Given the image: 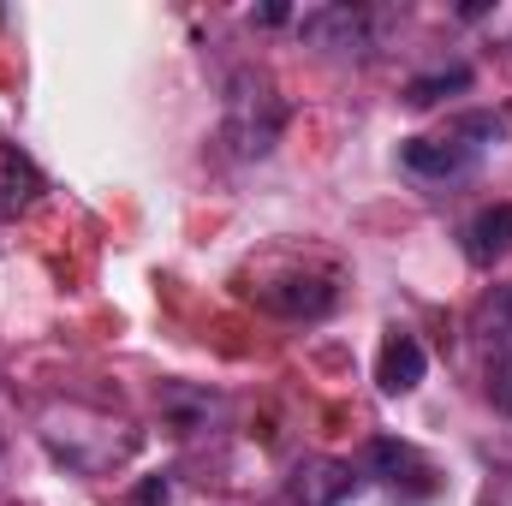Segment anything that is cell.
<instances>
[{"mask_svg":"<svg viewBox=\"0 0 512 506\" xmlns=\"http://www.w3.org/2000/svg\"><path fill=\"white\" fill-rule=\"evenodd\" d=\"M280 131H286V96L274 90V78H262L251 66L233 72L227 78V120H221L227 149L239 161H262V155H274Z\"/></svg>","mask_w":512,"mask_h":506,"instance_id":"1","label":"cell"},{"mask_svg":"<svg viewBox=\"0 0 512 506\" xmlns=\"http://www.w3.org/2000/svg\"><path fill=\"white\" fill-rule=\"evenodd\" d=\"M370 459V477H382L393 495H435V465L411 447V441H393V435H376L364 447Z\"/></svg>","mask_w":512,"mask_h":506,"instance_id":"2","label":"cell"},{"mask_svg":"<svg viewBox=\"0 0 512 506\" xmlns=\"http://www.w3.org/2000/svg\"><path fill=\"white\" fill-rule=\"evenodd\" d=\"M298 36L310 48H334V54H352V48H370V12L364 6H310L298 18Z\"/></svg>","mask_w":512,"mask_h":506,"instance_id":"3","label":"cell"},{"mask_svg":"<svg viewBox=\"0 0 512 506\" xmlns=\"http://www.w3.org/2000/svg\"><path fill=\"white\" fill-rule=\"evenodd\" d=\"M399 161H405V173H417V179H429V185H447V179H465V173L477 167V149L459 143L453 131H447V137H405Z\"/></svg>","mask_w":512,"mask_h":506,"instance_id":"4","label":"cell"},{"mask_svg":"<svg viewBox=\"0 0 512 506\" xmlns=\"http://www.w3.org/2000/svg\"><path fill=\"white\" fill-rule=\"evenodd\" d=\"M352 495H358V471L346 459H304L286 483L292 506H346Z\"/></svg>","mask_w":512,"mask_h":506,"instance_id":"5","label":"cell"},{"mask_svg":"<svg viewBox=\"0 0 512 506\" xmlns=\"http://www.w3.org/2000/svg\"><path fill=\"white\" fill-rule=\"evenodd\" d=\"M256 304L274 310V316H286V322H316V316L334 310V286L328 280H310V274H292V280L256 286Z\"/></svg>","mask_w":512,"mask_h":506,"instance_id":"6","label":"cell"},{"mask_svg":"<svg viewBox=\"0 0 512 506\" xmlns=\"http://www.w3.org/2000/svg\"><path fill=\"white\" fill-rule=\"evenodd\" d=\"M423 376H429V352L411 334H387L382 358H376V387H382L387 399H405V393L423 387Z\"/></svg>","mask_w":512,"mask_h":506,"instance_id":"7","label":"cell"},{"mask_svg":"<svg viewBox=\"0 0 512 506\" xmlns=\"http://www.w3.org/2000/svg\"><path fill=\"white\" fill-rule=\"evenodd\" d=\"M42 173H36V161L18 149V143H0V221H18L24 209H36L42 203Z\"/></svg>","mask_w":512,"mask_h":506,"instance_id":"8","label":"cell"},{"mask_svg":"<svg viewBox=\"0 0 512 506\" xmlns=\"http://www.w3.org/2000/svg\"><path fill=\"white\" fill-rule=\"evenodd\" d=\"M507 251H512V203H489V209H477L471 227H465V256H471L477 268H495Z\"/></svg>","mask_w":512,"mask_h":506,"instance_id":"9","label":"cell"},{"mask_svg":"<svg viewBox=\"0 0 512 506\" xmlns=\"http://www.w3.org/2000/svg\"><path fill=\"white\" fill-rule=\"evenodd\" d=\"M453 90H471V66H441V72L411 78V84H405V102H411V108H435V102L453 96Z\"/></svg>","mask_w":512,"mask_h":506,"instance_id":"10","label":"cell"},{"mask_svg":"<svg viewBox=\"0 0 512 506\" xmlns=\"http://www.w3.org/2000/svg\"><path fill=\"white\" fill-rule=\"evenodd\" d=\"M447 131H453L459 143H471V149H489V143L507 137V120H501V114H465V120H453Z\"/></svg>","mask_w":512,"mask_h":506,"instance_id":"11","label":"cell"},{"mask_svg":"<svg viewBox=\"0 0 512 506\" xmlns=\"http://www.w3.org/2000/svg\"><path fill=\"white\" fill-rule=\"evenodd\" d=\"M489 405L512 417V346H501L495 358H489Z\"/></svg>","mask_w":512,"mask_h":506,"instance_id":"12","label":"cell"},{"mask_svg":"<svg viewBox=\"0 0 512 506\" xmlns=\"http://www.w3.org/2000/svg\"><path fill=\"white\" fill-rule=\"evenodd\" d=\"M173 501V483L167 477H143L137 489H131V506H167Z\"/></svg>","mask_w":512,"mask_h":506,"instance_id":"13","label":"cell"},{"mask_svg":"<svg viewBox=\"0 0 512 506\" xmlns=\"http://www.w3.org/2000/svg\"><path fill=\"white\" fill-rule=\"evenodd\" d=\"M286 18H292L286 6H262V12H256V24H286Z\"/></svg>","mask_w":512,"mask_h":506,"instance_id":"14","label":"cell"}]
</instances>
